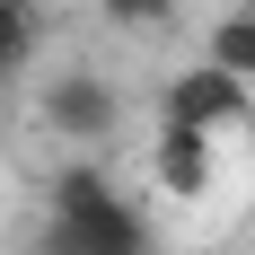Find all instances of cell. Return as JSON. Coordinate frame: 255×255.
I'll use <instances>...</instances> for the list:
<instances>
[{
	"mask_svg": "<svg viewBox=\"0 0 255 255\" xmlns=\"http://www.w3.org/2000/svg\"><path fill=\"white\" fill-rule=\"evenodd\" d=\"M203 62L255 88V9H229V18L211 26V35H203Z\"/></svg>",
	"mask_w": 255,
	"mask_h": 255,
	"instance_id": "obj_5",
	"label": "cell"
},
{
	"mask_svg": "<svg viewBox=\"0 0 255 255\" xmlns=\"http://www.w3.org/2000/svg\"><path fill=\"white\" fill-rule=\"evenodd\" d=\"M35 44H44V18H35V0H0V79H18Z\"/></svg>",
	"mask_w": 255,
	"mask_h": 255,
	"instance_id": "obj_6",
	"label": "cell"
},
{
	"mask_svg": "<svg viewBox=\"0 0 255 255\" xmlns=\"http://www.w3.org/2000/svg\"><path fill=\"white\" fill-rule=\"evenodd\" d=\"M255 115V88L229 71H211V62H194V71L167 79V97H158V124H185V132H229Z\"/></svg>",
	"mask_w": 255,
	"mask_h": 255,
	"instance_id": "obj_2",
	"label": "cell"
},
{
	"mask_svg": "<svg viewBox=\"0 0 255 255\" xmlns=\"http://www.w3.org/2000/svg\"><path fill=\"white\" fill-rule=\"evenodd\" d=\"M44 255H150V229L141 211L115 194V185L79 158L53 176V229H44Z\"/></svg>",
	"mask_w": 255,
	"mask_h": 255,
	"instance_id": "obj_1",
	"label": "cell"
},
{
	"mask_svg": "<svg viewBox=\"0 0 255 255\" xmlns=\"http://www.w3.org/2000/svg\"><path fill=\"white\" fill-rule=\"evenodd\" d=\"M158 185L194 203V194L211 185V132H185V124H158Z\"/></svg>",
	"mask_w": 255,
	"mask_h": 255,
	"instance_id": "obj_4",
	"label": "cell"
},
{
	"mask_svg": "<svg viewBox=\"0 0 255 255\" xmlns=\"http://www.w3.org/2000/svg\"><path fill=\"white\" fill-rule=\"evenodd\" d=\"M247 150H255V115H247Z\"/></svg>",
	"mask_w": 255,
	"mask_h": 255,
	"instance_id": "obj_8",
	"label": "cell"
},
{
	"mask_svg": "<svg viewBox=\"0 0 255 255\" xmlns=\"http://www.w3.org/2000/svg\"><path fill=\"white\" fill-rule=\"evenodd\" d=\"M97 9H106L115 26H167V18L185 9V0H97Z\"/></svg>",
	"mask_w": 255,
	"mask_h": 255,
	"instance_id": "obj_7",
	"label": "cell"
},
{
	"mask_svg": "<svg viewBox=\"0 0 255 255\" xmlns=\"http://www.w3.org/2000/svg\"><path fill=\"white\" fill-rule=\"evenodd\" d=\"M44 124L62 132V141H79V150H97L106 132H115V88H106L97 71H62V79H44Z\"/></svg>",
	"mask_w": 255,
	"mask_h": 255,
	"instance_id": "obj_3",
	"label": "cell"
}]
</instances>
